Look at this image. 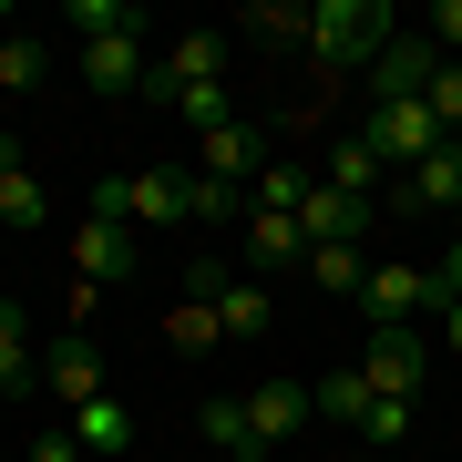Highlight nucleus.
<instances>
[{
	"mask_svg": "<svg viewBox=\"0 0 462 462\" xmlns=\"http://www.w3.org/2000/svg\"><path fill=\"white\" fill-rule=\"evenodd\" d=\"M298 267H309L319 288H349V298H360V278H370V257H360V247H309Z\"/></svg>",
	"mask_w": 462,
	"mask_h": 462,
	"instance_id": "nucleus-27",
	"label": "nucleus"
},
{
	"mask_svg": "<svg viewBox=\"0 0 462 462\" xmlns=\"http://www.w3.org/2000/svg\"><path fill=\"white\" fill-rule=\"evenodd\" d=\"M360 380H370V391H391V401H421V380H431V339H421V329H370Z\"/></svg>",
	"mask_w": 462,
	"mask_h": 462,
	"instance_id": "nucleus-4",
	"label": "nucleus"
},
{
	"mask_svg": "<svg viewBox=\"0 0 462 462\" xmlns=\"http://www.w3.org/2000/svg\"><path fill=\"white\" fill-rule=\"evenodd\" d=\"M401 216H431V206H462V144H431L411 175H401V196H391Z\"/></svg>",
	"mask_w": 462,
	"mask_h": 462,
	"instance_id": "nucleus-11",
	"label": "nucleus"
},
{
	"mask_svg": "<svg viewBox=\"0 0 462 462\" xmlns=\"http://www.w3.org/2000/svg\"><path fill=\"white\" fill-rule=\"evenodd\" d=\"M319 401L298 391V380H257L247 391V431H257V452H278V442H298V421H309Z\"/></svg>",
	"mask_w": 462,
	"mask_h": 462,
	"instance_id": "nucleus-10",
	"label": "nucleus"
},
{
	"mask_svg": "<svg viewBox=\"0 0 462 462\" xmlns=\"http://www.w3.org/2000/svg\"><path fill=\"white\" fill-rule=\"evenodd\" d=\"M42 380V349H32V309L0 298V391H32Z\"/></svg>",
	"mask_w": 462,
	"mask_h": 462,
	"instance_id": "nucleus-16",
	"label": "nucleus"
},
{
	"mask_svg": "<svg viewBox=\"0 0 462 462\" xmlns=\"http://www.w3.org/2000/svg\"><path fill=\"white\" fill-rule=\"evenodd\" d=\"M431 124L462 144V62H442V83H431Z\"/></svg>",
	"mask_w": 462,
	"mask_h": 462,
	"instance_id": "nucleus-28",
	"label": "nucleus"
},
{
	"mask_svg": "<svg viewBox=\"0 0 462 462\" xmlns=\"http://www.w3.org/2000/svg\"><path fill=\"white\" fill-rule=\"evenodd\" d=\"M216 72H226V32H175L165 72H154V93L185 103V93H216Z\"/></svg>",
	"mask_w": 462,
	"mask_h": 462,
	"instance_id": "nucleus-8",
	"label": "nucleus"
},
{
	"mask_svg": "<svg viewBox=\"0 0 462 462\" xmlns=\"http://www.w3.org/2000/svg\"><path fill=\"white\" fill-rule=\"evenodd\" d=\"M0 175H21V134L11 124H0Z\"/></svg>",
	"mask_w": 462,
	"mask_h": 462,
	"instance_id": "nucleus-34",
	"label": "nucleus"
},
{
	"mask_svg": "<svg viewBox=\"0 0 462 462\" xmlns=\"http://www.w3.org/2000/svg\"><path fill=\"white\" fill-rule=\"evenodd\" d=\"M42 370H51V401H62V411H83V401H103V349H93L83 329H51Z\"/></svg>",
	"mask_w": 462,
	"mask_h": 462,
	"instance_id": "nucleus-7",
	"label": "nucleus"
},
{
	"mask_svg": "<svg viewBox=\"0 0 462 462\" xmlns=\"http://www.w3.org/2000/svg\"><path fill=\"white\" fill-rule=\"evenodd\" d=\"M442 83V42L431 32H391V51L370 62V103H431Z\"/></svg>",
	"mask_w": 462,
	"mask_h": 462,
	"instance_id": "nucleus-3",
	"label": "nucleus"
},
{
	"mask_svg": "<svg viewBox=\"0 0 462 462\" xmlns=\"http://www.w3.org/2000/svg\"><path fill=\"white\" fill-rule=\"evenodd\" d=\"M442 349L462 360V298H442Z\"/></svg>",
	"mask_w": 462,
	"mask_h": 462,
	"instance_id": "nucleus-33",
	"label": "nucleus"
},
{
	"mask_svg": "<svg viewBox=\"0 0 462 462\" xmlns=\"http://www.w3.org/2000/svg\"><path fill=\"white\" fill-rule=\"evenodd\" d=\"M32 462H83V442H72V421H51L42 442H32Z\"/></svg>",
	"mask_w": 462,
	"mask_h": 462,
	"instance_id": "nucleus-31",
	"label": "nucleus"
},
{
	"mask_svg": "<svg viewBox=\"0 0 462 462\" xmlns=\"http://www.w3.org/2000/svg\"><path fill=\"white\" fill-rule=\"evenodd\" d=\"M196 431H206L216 452H236V462H257V431H247V401H236V391H216L206 411H196Z\"/></svg>",
	"mask_w": 462,
	"mask_h": 462,
	"instance_id": "nucleus-18",
	"label": "nucleus"
},
{
	"mask_svg": "<svg viewBox=\"0 0 462 462\" xmlns=\"http://www.w3.org/2000/svg\"><path fill=\"white\" fill-rule=\"evenodd\" d=\"M236 32H257V42H278V51H288V42L309 51V11H288V0H257V11L236 21Z\"/></svg>",
	"mask_w": 462,
	"mask_h": 462,
	"instance_id": "nucleus-26",
	"label": "nucleus"
},
{
	"mask_svg": "<svg viewBox=\"0 0 462 462\" xmlns=\"http://www.w3.org/2000/svg\"><path fill=\"white\" fill-rule=\"evenodd\" d=\"M319 411H329V421H349V431H360V411H370V380H360V360H349V370H329V380H319Z\"/></svg>",
	"mask_w": 462,
	"mask_h": 462,
	"instance_id": "nucleus-23",
	"label": "nucleus"
},
{
	"mask_svg": "<svg viewBox=\"0 0 462 462\" xmlns=\"http://www.w3.org/2000/svg\"><path fill=\"white\" fill-rule=\"evenodd\" d=\"M298 236H309V247H360V236H370V206L339 196V185H309V196H298Z\"/></svg>",
	"mask_w": 462,
	"mask_h": 462,
	"instance_id": "nucleus-9",
	"label": "nucleus"
},
{
	"mask_svg": "<svg viewBox=\"0 0 462 462\" xmlns=\"http://www.w3.org/2000/svg\"><path fill=\"white\" fill-rule=\"evenodd\" d=\"M72 32H83V42H103V32H144V11H134V0H72Z\"/></svg>",
	"mask_w": 462,
	"mask_h": 462,
	"instance_id": "nucleus-25",
	"label": "nucleus"
},
{
	"mask_svg": "<svg viewBox=\"0 0 462 462\" xmlns=\"http://www.w3.org/2000/svg\"><path fill=\"white\" fill-rule=\"evenodd\" d=\"M51 72V51H42V32H0V93H32Z\"/></svg>",
	"mask_w": 462,
	"mask_h": 462,
	"instance_id": "nucleus-21",
	"label": "nucleus"
},
{
	"mask_svg": "<svg viewBox=\"0 0 462 462\" xmlns=\"http://www.w3.org/2000/svg\"><path fill=\"white\" fill-rule=\"evenodd\" d=\"M185 206H196V175H165V165L134 175V226H175Z\"/></svg>",
	"mask_w": 462,
	"mask_h": 462,
	"instance_id": "nucleus-17",
	"label": "nucleus"
},
{
	"mask_svg": "<svg viewBox=\"0 0 462 462\" xmlns=\"http://www.w3.org/2000/svg\"><path fill=\"white\" fill-rule=\"evenodd\" d=\"M431 298H442V278H431V267H401V257H380L370 278H360L370 329H411V309H431Z\"/></svg>",
	"mask_w": 462,
	"mask_h": 462,
	"instance_id": "nucleus-5",
	"label": "nucleus"
},
{
	"mask_svg": "<svg viewBox=\"0 0 462 462\" xmlns=\"http://www.w3.org/2000/svg\"><path fill=\"white\" fill-rule=\"evenodd\" d=\"M257 175H267V134H257V124H216V134H206L196 185H226V196H247Z\"/></svg>",
	"mask_w": 462,
	"mask_h": 462,
	"instance_id": "nucleus-6",
	"label": "nucleus"
},
{
	"mask_svg": "<svg viewBox=\"0 0 462 462\" xmlns=\"http://www.w3.org/2000/svg\"><path fill=\"white\" fill-rule=\"evenodd\" d=\"M319 185H339V196H360V206H370V185H380V154L360 144V134H349V144L329 154V175H319Z\"/></svg>",
	"mask_w": 462,
	"mask_h": 462,
	"instance_id": "nucleus-24",
	"label": "nucleus"
},
{
	"mask_svg": "<svg viewBox=\"0 0 462 462\" xmlns=\"http://www.w3.org/2000/svg\"><path fill=\"white\" fill-rule=\"evenodd\" d=\"M391 0H309V62L319 83H339V72H370L380 51H391Z\"/></svg>",
	"mask_w": 462,
	"mask_h": 462,
	"instance_id": "nucleus-1",
	"label": "nucleus"
},
{
	"mask_svg": "<svg viewBox=\"0 0 462 462\" xmlns=\"http://www.w3.org/2000/svg\"><path fill=\"white\" fill-rule=\"evenodd\" d=\"M278 329V298H267L257 278H226L216 288V339H267Z\"/></svg>",
	"mask_w": 462,
	"mask_h": 462,
	"instance_id": "nucleus-14",
	"label": "nucleus"
},
{
	"mask_svg": "<svg viewBox=\"0 0 462 462\" xmlns=\"http://www.w3.org/2000/svg\"><path fill=\"white\" fill-rule=\"evenodd\" d=\"M165 329H175V339H185V349H206V339H216V309H196V298H185V309H175V319H165Z\"/></svg>",
	"mask_w": 462,
	"mask_h": 462,
	"instance_id": "nucleus-30",
	"label": "nucleus"
},
{
	"mask_svg": "<svg viewBox=\"0 0 462 462\" xmlns=\"http://www.w3.org/2000/svg\"><path fill=\"white\" fill-rule=\"evenodd\" d=\"M0 226H51V185L21 165V175H0Z\"/></svg>",
	"mask_w": 462,
	"mask_h": 462,
	"instance_id": "nucleus-22",
	"label": "nucleus"
},
{
	"mask_svg": "<svg viewBox=\"0 0 462 462\" xmlns=\"http://www.w3.org/2000/svg\"><path fill=\"white\" fill-rule=\"evenodd\" d=\"M247 257H257V267H298V257H309L298 216H267V206H257V216H247Z\"/></svg>",
	"mask_w": 462,
	"mask_h": 462,
	"instance_id": "nucleus-19",
	"label": "nucleus"
},
{
	"mask_svg": "<svg viewBox=\"0 0 462 462\" xmlns=\"http://www.w3.org/2000/svg\"><path fill=\"white\" fill-rule=\"evenodd\" d=\"M72 267H83V288L124 278V267H134V226H103V216H83V226H72Z\"/></svg>",
	"mask_w": 462,
	"mask_h": 462,
	"instance_id": "nucleus-13",
	"label": "nucleus"
},
{
	"mask_svg": "<svg viewBox=\"0 0 462 462\" xmlns=\"http://www.w3.org/2000/svg\"><path fill=\"white\" fill-rule=\"evenodd\" d=\"M431 42H442V62H462V0H431Z\"/></svg>",
	"mask_w": 462,
	"mask_h": 462,
	"instance_id": "nucleus-29",
	"label": "nucleus"
},
{
	"mask_svg": "<svg viewBox=\"0 0 462 462\" xmlns=\"http://www.w3.org/2000/svg\"><path fill=\"white\" fill-rule=\"evenodd\" d=\"M431 278H442V298H462V236H452V257L431 267Z\"/></svg>",
	"mask_w": 462,
	"mask_h": 462,
	"instance_id": "nucleus-32",
	"label": "nucleus"
},
{
	"mask_svg": "<svg viewBox=\"0 0 462 462\" xmlns=\"http://www.w3.org/2000/svg\"><path fill=\"white\" fill-rule=\"evenodd\" d=\"M339 462H380V452H339Z\"/></svg>",
	"mask_w": 462,
	"mask_h": 462,
	"instance_id": "nucleus-35",
	"label": "nucleus"
},
{
	"mask_svg": "<svg viewBox=\"0 0 462 462\" xmlns=\"http://www.w3.org/2000/svg\"><path fill=\"white\" fill-rule=\"evenodd\" d=\"M62 421H72L83 452H124V442H134V401H124V391H103V401H83V411H62Z\"/></svg>",
	"mask_w": 462,
	"mask_h": 462,
	"instance_id": "nucleus-15",
	"label": "nucleus"
},
{
	"mask_svg": "<svg viewBox=\"0 0 462 462\" xmlns=\"http://www.w3.org/2000/svg\"><path fill=\"white\" fill-rule=\"evenodd\" d=\"M360 144L380 154V175H411L431 144H452L442 124H431V103H370V124H360Z\"/></svg>",
	"mask_w": 462,
	"mask_h": 462,
	"instance_id": "nucleus-2",
	"label": "nucleus"
},
{
	"mask_svg": "<svg viewBox=\"0 0 462 462\" xmlns=\"http://www.w3.org/2000/svg\"><path fill=\"white\" fill-rule=\"evenodd\" d=\"M411 411H421V401H391V391H370V411H360V442H370L380 462H391V442H411Z\"/></svg>",
	"mask_w": 462,
	"mask_h": 462,
	"instance_id": "nucleus-20",
	"label": "nucleus"
},
{
	"mask_svg": "<svg viewBox=\"0 0 462 462\" xmlns=\"http://www.w3.org/2000/svg\"><path fill=\"white\" fill-rule=\"evenodd\" d=\"M83 83H93V93H144V32L83 42Z\"/></svg>",
	"mask_w": 462,
	"mask_h": 462,
	"instance_id": "nucleus-12",
	"label": "nucleus"
}]
</instances>
